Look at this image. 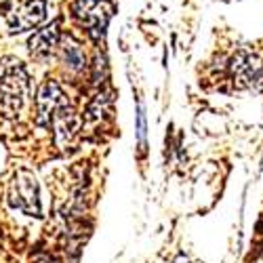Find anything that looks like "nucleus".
Returning a JSON list of instances; mask_svg holds the SVG:
<instances>
[{
    "instance_id": "nucleus-3",
    "label": "nucleus",
    "mask_w": 263,
    "mask_h": 263,
    "mask_svg": "<svg viewBox=\"0 0 263 263\" xmlns=\"http://www.w3.org/2000/svg\"><path fill=\"white\" fill-rule=\"evenodd\" d=\"M9 202L30 217L40 215V198H38V183L32 175L17 173L9 185Z\"/></svg>"
},
{
    "instance_id": "nucleus-7",
    "label": "nucleus",
    "mask_w": 263,
    "mask_h": 263,
    "mask_svg": "<svg viewBox=\"0 0 263 263\" xmlns=\"http://www.w3.org/2000/svg\"><path fill=\"white\" fill-rule=\"evenodd\" d=\"M51 124L55 128V135L59 141H70L78 128V116H76V109L68 103V99H63L51 116ZM49 124V126H51Z\"/></svg>"
},
{
    "instance_id": "nucleus-1",
    "label": "nucleus",
    "mask_w": 263,
    "mask_h": 263,
    "mask_svg": "<svg viewBox=\"0 0 263 263\" xmlns=\"http://www.w3.org/2000/svg\"><path fill=\"white\" fill-rule=\"evenodd\" d=\"M30 80L24 63L15 57L0 59V109L5 116L13 118L26 103Z\"/></svg>"
},
{
    "instance_id": "nucleus-9",
    "label": "nucleus",
    "mask_w": 263,
    "mask_h": 263,
    "mask_svg": "<svg viewBox=\"0 0 263 263\" xmlns=\"http://www.w3.org/2000/svg\"><path fill=\"white\" fill-rule=\"evenodd\" d=\"M137 135H139V149L143 154L145 152V114H143V105H139V114H137Z\"/></svg>"
},
{
    "instance_id": "nucleus-4",
    "label": "nucleus",
    "mask_w": 263,
    "mask_h": 263,
    "mask_svg": "<svg viewBox=\"0 0 263 263\" xmlns=\"http://www.w3.org/2000/svg\"><path fill=\"white\" fill-rule=\"evenodd\" d=\"M63 93H61V86L55 80H47L45 84L40 86V91L36 95V109H38V116L36 122L40 126H49L51 124V116L55 112V107L63 101Z\"/></svg>"
},
{
    "instance_id": "nucleus-5",
    "label": "nucleus",
    "mask_w": 263,
    "mask_h": 263,
    "mask_svg": "<svg viewBox=\"0 0 263 263\" xmlns=\"http://www.w3.org/2000/svg\"><path fill=\"white\" fill-rule=\"evenodd\" d=\"M45 15H47V0H30V3H26L11 17L9 28H11L13 34L32 30L45 19Z\"/></svg>"
},
{
    "instance_id": "nucleus-2",
    "label": "nucleus",
    "mask_w": 263,
    "mask_h": 263,
    "mask_svg": "<svg viewBox=\"0 0 263 263\" xmlns=\"http://www.w3.org/2000/svg\"><path fill=\"white\" fill-rule=\"evenodd\" d=\"M112 13H114V7L109 0H76L74 5V17L89 30L93 40L103 38Z\"/></svg>"
},
{
    "instance_id": "nucleus-10",
    "label": "nucleus",
    "mask_w": 263,
    "mask_h": 263,
    "mask_svg": "<svg viewBox=\"0 0 263 263\" xmlns=\"http://www.w3.org/2000/svg\"><path fill=\"white\" fill-rule=\"evenodd\" d=\"M173 263H190V261H187V257H185V255H179V257L175 259Z\"/></svg>"
},
{
    "instance_id": "nucleus-8",
    "label": "nucleus",
    "mask_w": 263,
    "mask_h": 263,
    "mask_svg": "<svg viewBox=\"0 0 263 263\" xmlns=\"http://www.w3.org/2000/svg\"><path fill=\"white\" fill-rule=\"evenodd\" d=\"M61 55H63V61H65V65H68L70 70L80 72L84 68V53H82L78 42L68 40L65 42V47H61Z\"/></svg>"
},
{
    "instance_id": "nucleus-6",
    "label": "nucleus",
    "mask_w": 263,
    "mask_h": 263,
    "mask_svg": "<svg viewBox=\"0 0 263 263\" xmlns=\"http://www.w3.org/2000/svg\"><path fill=\"white\" fill-rule=\"evenodd\" d=\"M28 47H30V53L36 59L51 57L55 53V49L59 47V24H57V21H53L51 26L34 32L30 36V40H28Z\"/></svg>"
}]
</instances>
